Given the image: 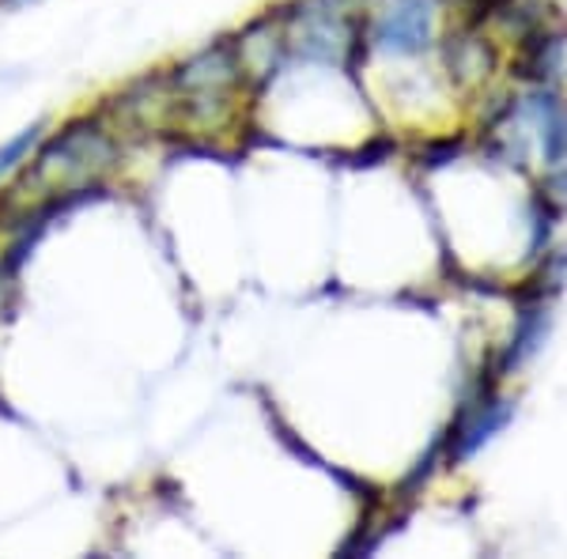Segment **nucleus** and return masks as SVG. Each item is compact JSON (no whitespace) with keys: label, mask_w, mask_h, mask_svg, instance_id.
Listing matches in <instances>:
<instances>
[{"label":"nucleus","mask_w":567,"mask_h":559,"mask_svg":"<svg viewBox=\"0 0 567 559\" xmlns=\"http://www.w3.org/2000/svg\"><path fill=\"white\" fill-rule=\"evenodd\" d=\"M507 416H511L507 401H484V405H477L473 412H465L462 424L454 427V451H451L454 462H462V457H470L477 446L488 443V438L507 424Z\"/></svg>","instance_id":"7ed1b4c3"},{"label":"nucleus","mask_w":567,"mask_h":559,"mask_svg":"<svg viewBox=\"0 0 567 559\" xmlns=\"http://www.w3.org/2000/svg\"><path fill=\"white\" fill-rule=\"evenodd\" d=\"M371 39L390 53H420L432 42V0H398V4H390L374 23Z\"/></svg>","instance_id":"f03ea898"},{"label":"nucleus","mask_w":567,"mask_h":559,"mask_svg":"<svg viewBox=\"0 0 567 559\" xmlns=\"http://www.w3.org/2000/svg\"><path fill=\"white\" fill-rule=\"evenodd\" d=\"M560 53H564V39H560V34H545V31L526 34L523 61H518V76H523V80L553 76V72L560 69Z\"/></svg>","instance_id":"20e7f679"},{"label":"nucleus","mask_w":567,"mask_h":559,"mask_svg":"<svg viewBox=\"0 0 567 559\" xmlns=\"http://www.w3.org/2000/svg\"><path fill=\"white\" fill-rule=\"evenodd\" d=\"M537 103V114H542V144H545V159L560 163L567 155V110L560 99L553 95V91H542V95L534 99Z\"/></svg>","instance_id":"39448f33"},{"label":"nucleus","mask_w":567,"mask_h":559,"mask_svg":"<svg viewBox=\"0 0 567 559\" xmlns=\"http://www.w3.org/2000/svg\"><path fill=\"white\" fill-rule=\"evenodd\" d=\"M545 310L542 307H529L526 314H523V322H518V333H515V341H511L507 348V355H503V371H511V366H523L529 355L537 352V344H542V337H545Z\"/></svg>","instance_id":"423d86ee"},{"label":"nucleus","mask_w":567,"mask_h":559,"mask_svg":"<svg viewBox=\"0 0 567 559\" xmlns=\"http://www.w3.org/2000/svg\"><path fill=\"white\" fill-rule=\"evenodd\" d=\"M110 155H114V152H110V141L103 133L91 130V125H72L65 136H58V141L42 152L39 174H42V178L61 174V182L84 178V174L106 167Z\"/></svg>","instance_id":"f257e3e1"},{"label":"nucleus","mask_w":567,"mask_h":559,"mask_svg":"<svg viewBox=\"0 0 567 559\" xmlns=\"http://www.w3.org/2000/svg\"><path fill=\"white\" fill-rule=\"evenodd\" d=\"M39 133H42V125H31V130H23L20 136H16V141H8L4 148H0V174L12 170L16 163H20L23 155L34 148V141H39Z\"/></svg>","instance_id":"0eeeda50"}]
</instances>
